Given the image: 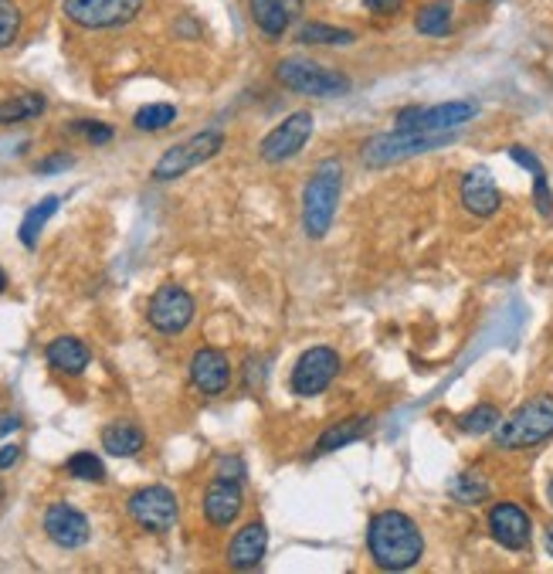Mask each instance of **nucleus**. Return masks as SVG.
Returning <instances> with one entry per match:
<instances>
[{
  "instance_id": "f257e3e1",
  "label": "nucleus",
  "mask_w": 553,
  "mask_h": 574,
  "mask_svg": "<svg viewBox=\"0 0 553 574\" xmlns=\"http://www.w3.org/2000/svg\"><path fill=\"white\" fill-rule=\"evenodd\" d=\"M367 551L380 571H411L425 558V534L401 510H380L367 524Z\"/></svg>"
},
{
  "instance_id": "f03ea898",
  "label": "nucleus",
  "mask_w": 553,
  "mask_h": 574,
  "mask_svg": "<svg viewBox=\"0 0 553 574\" xmlns=\"http://www.w3.org/2000/svg\"><path fill=\"white\" fill-rule=\"evenodd\" d=\"M547 439H553V394H533L492 432V445L499 452L537 449Z\"/></svg>"
},
{
  "instance_id": "7ed1b4c3",
  "label": "nucleus",
  "mask_w": 553,
  "mask_h": 574,
  "mask_svg": "<svg viewBox=\"0 0 553 574\" xmlns=\"http://www.w3.org/2000/svg\"><path fill=\"white\" fill-rule=\"evenodd\" d=\"M343 197V164L340 160H323L309 174L306 191H302V228L309 238H326V231L333 228L336 208Z\"/></svg>"
},
{
  "instance_id": "20e7f679",
  "label": "nucleus",
  "mask_w": 553,
  "mask_h": 574,
  "mask_svg": "<svg viewBox=\"0 0 553 574\" xmlns=\"http://www.w3.org/2000/svg\"><path fill=\"white\" fill-rule=\"evenodd\" d=\"M272 75L282 89L309 99H336L353 89L350 75H343L340 68L309 62V58H282V62H275Z\"/></svg>"
},
{
  "instance_id": "39448f33",
  "label": "nucleus",
  "mask_w": 553,
  "mask_h": 574,
  "mask_svg": "<svg viewBox=\"0 0 553 574\" xmlns=\"http://www.w3.org/2000/svg\"><path fill=\"white\" fill-rule=\"evenodd\" d=\"M479 116L475 99H452L438 106H408L394 116V130L401 133H455Z\"/></svg>"
},
{
  "instance_id": "423d86ee",
  "label": "nucleus",
  "mask_w": 553,
  "mask_h": 574,
  "mask_svg": "<svg viewBox=\"0 0 553 574\" xmlns=\"http://www.w3.org/2000/svg\"><path fill=\"white\" fill-rule=\"evenodd\" d=\"M455 140V133H380L370 136L360 150L367 167H391L397 160H408L418 157V153H431V150H442Z\"/></svg>"
},
{
  "instance_id": "0eeeda50",
  "label": "nucleus",
  "mask_w": 553,
  "mask_h": 574,
  "mask_svg": "<svg viewBox=\"0 0 553 574\" xmlns=\"http://www.w3.org/2000/svg\"><path fill=\"white\" fill-rule=\"evenodd\" d=\"M221 150H224V133L221 130H201V133L190 136V140L177 143V147H170L167 153H163L157 164H153L150 177L160 184L177 181V177H184V174H190V170L207 164V160H214Z\"/></svg>"
},
{
  "instance_id": "6e6552de",
  "label": "nucleus",
  "mask_w": 553,
  "mask_h": 574,
  "mask_svg": "<svg viewBox=\"0 0 553 574\" xmlns=\"http://www.w3.org/2000/svg\"><path fill=\"white\" fill-rule=\"evenodd\" d=\"M146 0H62V14L85 31L126 28L143 14Z\"/></svg>"
},
{
  "instance_id": "1a4fd4ad",
  "label": "nucleus",
  "mask_w": 553,
  "mask_h": 574,
  "mask_svg": "<svg viewBox=\"0 0 553 574\" xmlns=\"http://www.w3.org/2000/svg\"><path fill=\"white\" fill-rule=\"evenodd\" d=\"M126 513L146 534H167L180 517V500L170 486H143L126 500Z\"/></svg>"
},
{
  "instance_id": "9d476101",
  "label": "nucleus",
  "mask_w": 553,
  "mask_h": 574,
  "mask_svg": "<svg viewBox=\"0 0 553 574\" xmlns=\"http://www.w3.org/2000/svg\"><path fill=\"white\" fill-rule=\"evenodd\" d=\"M194 313H197L194 296L180 282H163L157 293L150 296V303H146V323L157 333H163V337L184 333L194 323Z\"/></svg>"
},
{
  "instance_id": "9b49d317",
  "label": "nucleus",
  "mask_w": 553,
  "mask_h": 574,
  "mask_svg": "<svg viewBox=\"0 0 553 574\" xmlns=\"http://www.w3.org/2000/svg\"><path fill=\"white\" fill-rule=\"evenodd\" d=\"M309 136H313V113H309V109L289 113L282 123H275L272 133L262 136V143H258V157L272 167L289 164V160H296L299 153L306 150Z\"/></svg>"
},
{
  "instance_id": "f8f14e48",
  "label": "nucleus",
  "mask_w": 553,
  "mask_h": 574,
  "mask_svg": "<svg viewBox=\"0 0 553 574\" xmlns=\"http://www.w3.org/2000/svg\"><path fill=\"white\" fill-rule=\"evenodd\" d=\"M340 371H343L340 350H333L326 344L309 347L296 361V367H292V394H299V398H316V394H323L336 378H340Z\"/></svg>"
},
{
  "instance_id": "ddd939ff",
  "label": "nucleus",
  "mask_w": 553,
  "mask_h": 574,
  "mask_svg": "<svg viewBox=\"0 0 553 574\" xmlns=\"http://www.w3.org/2000/svg\"><path fill=\"white\" fill-rule=\"evenodd\" d=\"M486 527H489V537L496 541L503 551H526L533 541V520L516 500H499L489 507V517H486Z\"/></svg>"
},
{
  "instance_id": "4468645a",
  "label": "nucleus",
  "mask_w": 553,
  "mask_h": 574,
  "mask_svg": "<svg viewBox=\"0 0 553 574\" xmlns=\"http://www.w3.org/2000/svg\"><path fill=\"white\" fill-rule=\"evenodd\" d=\"M41 527H45L48 541L55 547H62V551H79V547L89 544V537H92L89 517H85L82 510H75L72 503H65V500L51 503V507L45 510Z\"/></svg>"
},
{
  "instance_id": "2eb2a0df",
  "label": "nucleus",
  "mask_w": 553,
  "mask_h": 574,
  "mask_svg": "<svg viewBox=\"0 0 553 574\" xmlns=\"http://www.w3.org/2000/svg\"><path fill=\"white\" fill-rule=\"evenodd\" d=\"M204 520L218 530H228L245 510V493H241V479H228V476H214L204 490Z\"/></svg>"
},
{
  "instance_id": "dca6fc26",
  "label": "nucleus",
  "mask_w": 553,
  "mask_h": 574,
  "mask_svg": "<svg viewBox=\"0 0 553 574\" xmlns=\"http://www.w3.org/2000/svg\"><path fill=\"white\" fill-rule=\"evenodd\" d=\"M190 384L204 394V398H221L231 388V361L218 347H197L190 357Z\"/></svg>"
},
{
  "instance_id": "f3484780",
  "label": "nucleus",
  "mask_w": 553,
  "mask_h": 574,
  "mask_svg": "<svg viewBox=\"0 0 553 574\" xmlns=\"http://www.w3.org/2000/svg\"><path fill=\"white\" fill-rule=\"evenodd\" d=\"M459 201L465 211L475 214V218H492V214L499 211V204H503V194H499V187L486 167H472V170H465V177L459 184Z\"/></svg>"
},
{
  "instance_id": "a211bd4d",
  "label": "nucleus",
  "mask_w": 553,
  "mask_h": 574,
  "mask_svg": "<svg viewBox=\"0 0 553 574\" xmlns=\"http://www.w3.org/2000/svg\"><path fill=\"white\" fill-rule=\"evenodd\" d=\"M265 554H269V527H265L262 520H252V524H245L231 537L224 558H228V568L235 571H255L262 568Z\"/></svg>"
},
{
  "instance_id": "6ab92c4d",
  "label": "nucleus",
  "mask_w": 553,
  "mask_h": 574,
  "mask_svg": "<svg viewBox=\"0 0 553 574\" xmlns=\"http://www.w3.org/2000/svg\"><path fill=\"white\" fill-rule=\"evenodd\" d=\"M45 361L62 378H82L85 367L92 364V354L79 337H55L45 347Z\"/></svg>"
},
{
  "instance_id": "aec40b11",
  "label": "nucleus",
  "mask_w": 553,
  "mask_h": 574,
  "mask_svg": "<svg viewBox=\"0 0 553 574\" xmlns=\"http://www.w3.org/2000/svg\"><path fill=\"white\" fill-rule=\"evenodd\" d=\"M99 442H102V449H106L109 456L133 459V456H140V452L146 449V432L136 422H126V418H119V422H109L106 428H102Z\"/></svg>"
},
{
  "instance_id": "412c9836",
  "label": "nucleus",
  "mask_w": 553,
  "mask_h": 574,
  "mask_svg": "<svg viewBox=\"0 0 553 574\" xmlns=\"http://www.w3.org/2000/svg\"><path fill=\"white\" fill-rule=\"evenodd\" d=\"M509 157H513V164H520L523 170H530L533 174V204H537V211L543 218H553V191H550V181H547V170H543L540 157L533 150L526 147H509Z\"/></svg>"
},
{
  "instance_id": "4be33fe9",
  "label": "nucleus",
  "mask_w": 553,
  "mask_h": 574,
  "mask_svg": "<svg viewBox=\"0 0 553 574\" xmlns=\"http://www.w3.org/2000/svg\"><path fill=\"white\" fill-rule=\"evenodd\" d=\"M370 422H374L370 415H353V418H347V422H336V425L326 428L323 435H319L313 449L323 456V452H336V449H343V445L360 442L370 432Z\"/></svg>"
},
{
  "instance_id": "5701e85b",
  "label": "nucleus",
  "mask_w": 553,
  "mask_h": 574,
  "mask_svg": "<svg viewBox=\"0 0 553 574\" xmlns=\"http://www.w3.org/2000/svg\"><path fill=\"white\" fill-rule=\"evenodd\" d=\"M455 24V7L452 0H431L414 14V31L425 34V38H448Z\"/></svg>"
},
{
  "instance_id": "b1692460",
  "label": "nucleus",
  "mask_w": 553,
  "mask_h": 574,
  "mask_svg": "<svg viewBox=\"0 0 553 574\" xmlns=\"http://www.w3.org/2000/svg\"><path fill=\"white\" fill-rule=\"evenodd\" d=\"M248 11H252L255 28L265 34L269 41H279L289 31V11H285L282 0H248Z\"/></svg>"
},
{
  "instance_id": "393cba45",
  "label": "nucleus",
  "mask_w": 553,
  "mask_h": 574,
  "mask_svg": "<svg viewBox=\"0 0 553 574\" xmlns=\"http://www.w3.org/2000/svg\"><path fill=\"white\" fill-rule=\"evenodd\" d=\"M48 109V99L41 92H17V96L0 102V126H14V123H28L38 119Z\"/></svg>"
},
{
  "instance_id": "a878e982",
  "label": "nucleus",
  "mask_w": 553,
  "mask_h": 574,
  "mask_svg": "<svg viewBox=\"0 0 553 574\" xmlns=\"http://www.w3.org/2000/svg\"><path fill=\"white\" fill-rule=\"evenodd\" d=\"M58 197L55 194H48V197H41L34 208H28V214L21 218V228H17V238H21V245L24 248H34L38 245V238H41V231H45V225L51 218H55V211H58Z\"/></svg>"
},
{
  "instance_id": "bb28decb",
  "label": "nucleus",
  "mask_w": 553,
  "mask_h": 574,
  "mask_svg": "<svg viewBox=\"0 0 553 574\" xmlns=\"http://www.w3.org/2000/svg\"><path fill=\"white\" fill-rule=\"evenodd\" d=\"M448 493H452L455 503H462V507H479V503L489 500L492 486L489 479L482 473H475V469H465V473L452 476V483H448Z\"/></svg>"
},
{
  "instance_id": "cd10ccee",
  "label": "nucleus",
  "mask_w": 553,
  "mask_h": 574,
  "mask_svg": "<svg viewBox=\"0 0 553 574\" xmlns=\"http://www.w3.org/2000/svg\"><path fill=\"white\" fill-rule=\"evenodd\" d=\"M296 41H299V45L340 48V45H353V41H357V31L333 28V24H323V21H306V24H302V28L296 31Z\"/></svg>"
},
{
  "instance_id": "c85d7f7f",
  "label": "nucleus",
  "mask_w": 553,
  "mask_h": 574,
  "mask_svg": "<svg viewBox=\"0 0 553 574\" xmlns=\"http://www.w3.org/2000/svg\"><path fill=\"white\" fill-rule=\"evenodd\" d=\"M174 123H177V106H170V102H150V106L136 109L133 116V126L140 133H163Z\"/></svg>"
},
{
  "instance_id": "c756f323",
  "label": "nucleus",
  "mask_w": 553,
  "mask_h": 574,
  "mask_svg": "<svg viewBox=\"0 0 553 574\" xmlns=\"http://www.w3.org/2000/svg\"><path fill=\"white\" fill-rule=\"evenodd\" d=\"M499 422H503V411L492 405V401H482V405H475V408L465 411V415H459V432L489 435V432H496Z\"/></svg>"
},
{
  "instance_id": "7c9ffc66",
  "label": "nucleus",
  "mask_w": 553,
  "mask_h": 574,
  "mask_svg": "<svg viewBox=\"0 0 553 574\" xmlns=\"http://www.w3.org/2000/svg\"><path fill=\"white\" fill-rule=\"evenodd\" d=\"M65 469L68 476L82 479V483H106V466L95 452H75V456H68Z\"/></svg>"
},
{
  "instance_id": "2f4dec72",
  "label": "nucleus",
  "mask_w": 553,
  "mask_h": 574,
  "mask_svg": "<svg viewBox=\"0 0 553 574\" xmlns=\"http://www.w3.org/2000/svg\"><path fill=\"white\" fill-rule=\"evenodd\" d=\"M24 31V14L14 0H0V51L14 48Z\"/></svg>"
},
{
  "instance_id": "473e14b6",
  "label": "nucleus",
  "mask_w": 553,
  "mask_h": 574,
  "mask_svg": "<svg viewBox=\"0 0 553 574\" xmlns=\"http://www.w3.org/2000/svg\"><path fill=\"white\" fill-rule=\"evenodd\" d=\"M68 130L82 133L85 140L92 143V147H102V143H109L112 136H116V133H112V126H109V123H99V119H75V123L68 126Z\"/></svg>"
},
{
  "instance_id": "72a5a7b5",
  "label": "nucleus",
  "mask_w": 553,
  "mask_h": 574,
  "mask_svg": "<svg viewBox=\"0 0 553 574\" xmlns=\"http://www.w3.org/2000/svg\"><path fill=\"white\" fill-rule=\"evenodd\" d=\"M75 164V157H68V153H55V157H48V160H41L38 167V174H55V170H65V167H72Z\"/></svg>"
},
{
  "instance_id": "f704fd0d",
  "label": "nucleus",
  "mask_w": 553,
  "mask_h": 574,
  "mask_svg": "<svg viewBox=\"0 0 553 574\" xmlns=\"http://www.w3.org/2000/svg\"><path fill=\"white\" fill-rule=\"evenodd\" d=\"M364 7L370 14H384V17H391L397 14L404 7V0H364Z\"/></svg>"
},
{
  "instance_id": "c9c22d12",
  "label": "nucleus",
  "mask_w": 553,
  "mask_h": 574,
  "mask_svg": "<svg viewBox=\"0 0 553 574\" xmlns=\"http://www.w3.org/2000/svg\"><path fill=\"white\" fill-rule=\"evenodd\" d=\"M21 456H24V449H21V445H14V442L0 445V469H11V466H17V462H21Z\"/></svg>"
},
{
  "instance_id": "e433bc0d",
  "label": "nucleus",
  "mask_w": 553,
  "mask_h": 574,
  "mask_svg": "<svg viewBox=\"0 0 553 574\" xmlns=\"http://www.w3.org/2000/svg\"><path fill=\"white\" fill-rule=\"evenodd\" d=\"M21 425H24L21 415H14V411H0V439H4V435H14Z\"/></svg>"
},
{
  "instance_id": "4c0bfd02",
  "label": "nucleus",
  "mask_w": 553,
  "mask_h": 574,
  "mask_svg": "<svg viewBox=\"0 0 553 574\" xmlns=\"http://www.w3.org/2000/svg\"><path fill=\"white\" fill-rule=\"evenodd\" d=\"M543 551H547L550 558H553V524L543 527Z\"/></svg>"
},
{
  "instance_id": "58836bf2",
  "label": "nucleus",
  "mask_w": 553,
  "mask_h": 574,
  "mask_svg": "<svg viewBox=\"0 0 553 574\" xmlns=\"http://www.w3.org/2000/svg\"><path fill=\"white\" fill-rule=\"evenodd\" d=\"M282 4H285V11H289L292 17L302 11V0H282Z\"/></svg>"
},
{
  "instance_id": "ea45409f",
  "label": "nucleus",
  "mask_w": 553,
  "mask_h": 574,
  "mask_svg": "<svg viewBox=\"0 0 553 574\" xmlns=\"http://www.w3.org/2000/svg\"><path fill=\"white\" fill-rule=\"evenodd\" d=\"M547 503H550V507H553V479H550V483H547Z\"/></svg>"
},
{
  "instance_id": "a19ab883",
  "label": "nucleus",
  "mask_w": 553,
  "mask_h": 574,
  "mask_svg": "<svg viewBox=\"0 0 553 574\" xmlns=\"http://www.w3.org/2000/svg\"><path fill=\"white\" fill-rule=\"evenodd\" d=\"M7 289V276H4V269H0V293Z\"/></svg>"
},
{
  "instance_id": "79ce46f5",
  "label": "nucleus",
  "mask_w": 553,
  "mask_h": 574,
  "mask_svg": "<svg viewBox=\"0 0 553 574\" xmlns=\"http://www.w3.org/2000/svg\"><path fill=\"white\" fill-rule=\"evenodd\" d=\"M4 496H7V486H4V483H0V503H4Z\"/></svg>"
},
{
  "instance_id": "37998d69",
  "label": "nucleus",
  "mask_w": 553,
  "mask_h": 574,
  "mask_svg": "<svg viewBox=\"0 0 553 574\" xmlns=\"http://www.w3.org/2000/svg\"><path fill=\"white\" fill-rule=\"evenodd\" d=\"M472 4H486V0H472Z\"/></svg>"
}]
</instances>
